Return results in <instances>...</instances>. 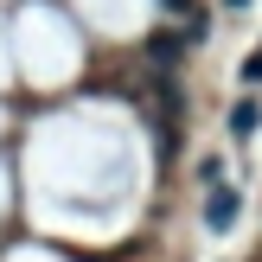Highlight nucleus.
<instances>
[{"label":"nucleus","mask_w":262,"mask_h":262,"mask_svg":"<svg viewBox=\"0 0 262 262\" xmlns=\"http://www.w3.org/2000/svg\"><path fill=\"white\" fill-rule=\"evenodd\" d=\"M205 224H211V230H230V224H237V186H211V199H205Z\"/></svg>","instance_id":"f257e3e1"},{"label":"nucleus","mask_w":262,"mask_h":262,"mask_svg":"<svg viewBox=\"0 0 262 262\" xmlns=\"http://www.w3.org/2000/svg\"><path fill=\"white\" fill-rule=\"evenodd\" d=\"M256 122H262L256 102H237V109H230V135H256Z\"/></svg>","instance_id":"f03ea898"},{"label":"nucleus","mask_w":262,"mask_h":262,"mask_svg":"<svg viewBox=\"0 0 262 262\" xmlns=\"http://www.w3.org/2000/svg\"><path fill=\"white\" fill-rule=\"evenodd\" d=\"M243 83H262V51H250V64H243Z\"/></svg>","instance_id":"7ed1b4c3"},{"label":"nucleus","mask_w":262,"mask_h":262,"mask_svg":"<svg viewBox=\"0 0 262 262\" xmlns=\"http://www.w3.org/2000/svg\"><path fill=\"white\" fill-rule=\"evenodd\" d=\"M224 7H230V13H243V7H250V0H224Z\"/></svg>","instance_id":"20e7f679"}]
</instances>
